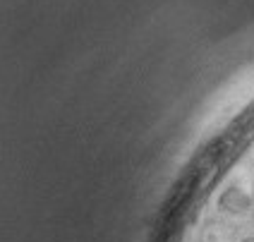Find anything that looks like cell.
Wrapping results in <instances>:
<instances>
[{"mask_svg":"<svg viewBox=\"0 0 254 242\" xmlns=\"http://www.w3.org/2000/svg\"><path fill=\"white\" fill-rule=\"evenodd\" d=\"M218 209L230 216H245L254 209V199L252 194H247L240 185H228L218 194Z\"/></svg>","mask_w":254,"mask_h":242,"instance_id":"6da1fadb","label":"cell"},{"mask_svg":"<svg viewBox=\"0 0 254 242\" xmlns=\"http://www.w3.org/2000/svg\"><path fill=\"white\" fill-rule=\"evenodd\" d=\"M240 242H254V238H245V240H240Z\"/></svg>","mask_w":254,"mask_h":242,"instance_id":"7a4b0ae2","label":"cell"},{"mask_svg":"<svg viewBox=\"0 0 254 242\" xmlns=\"http://www.w3.org/2000/svg\"><path fill=\"white\" fill-rule=\"evenodd\" d=\"M252 199H254V182H252Z\"/></svg>","mask_w":254,"mask_h":242,"instance_id":"3957f363","label":"cell"}]
</instances>
